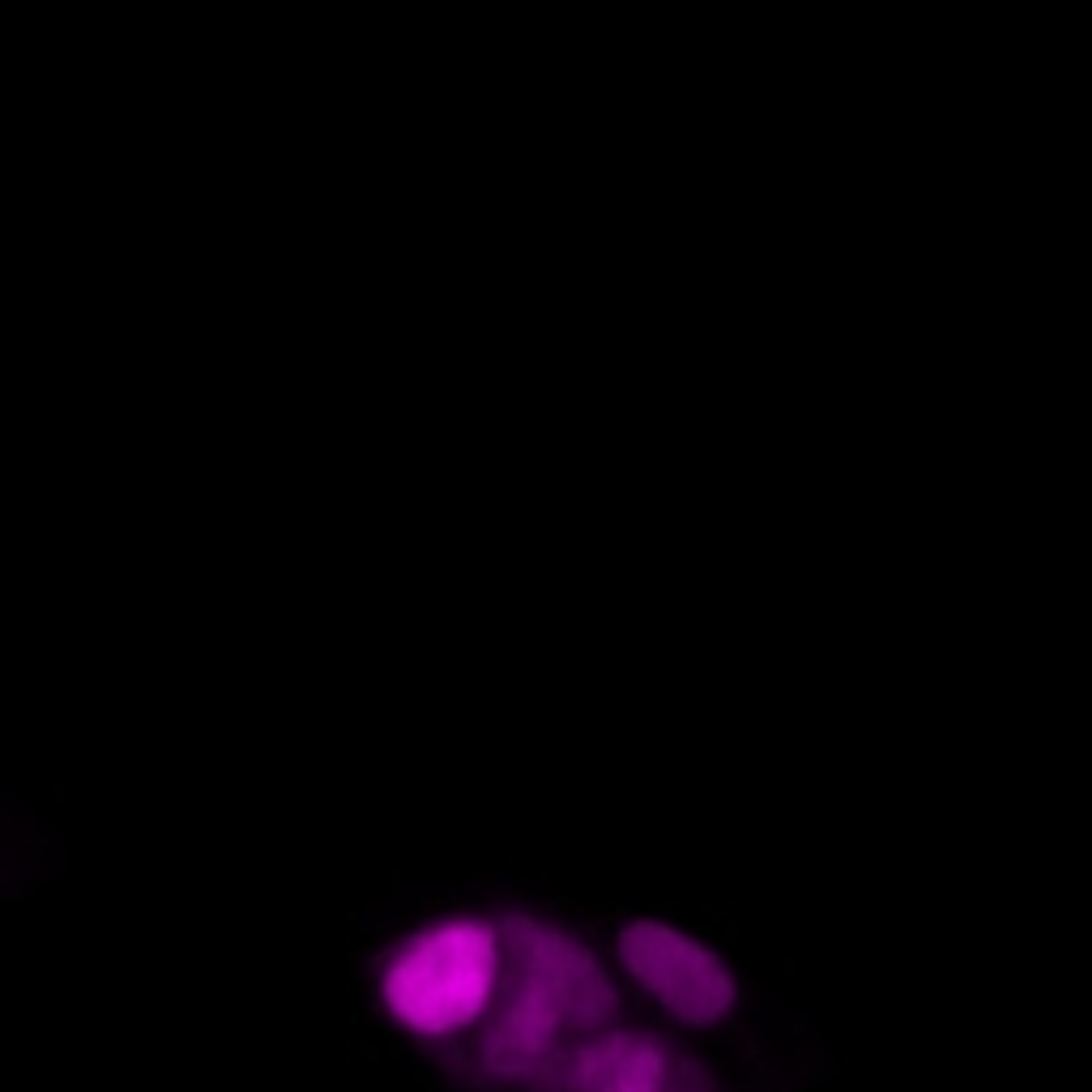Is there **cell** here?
I'll return each mask as SVG.
<instances>
[{
  "label": "cell",
  "mask_w": 1092,
  "mask_h": 1092,
  "mask_svg": "<svg viewBox=\"0 0 1092 1092\" xmlns=\"http://www.w3.org/2000/svg\"><path fill=\"white\" fill-rule=\"evenodd\" d=\"M500 931V981L478 1037V1067L496 1080H525L551 1067L563 1041L602 1033L615 1020V985L568 926L508 913Z\"/></svg>",
  "instance_id": "cell-1"
},
{
  "label": "cell",
  "mask_w": 1092,
  "mask_h": 1092,
  "mask_svg": "<svg viewBox=\"0 0 1092 1092\" xmlns=\"http://www.w3.org/2000/svg\"><path fill=\"white\" fill-rule=\"evenodd\" d=\"M500 981L496 922L456 913L402 939L380 973V999L414 1037H452L486 1015Z\"/></svg>",
  "instance_id": "cell-2"
},
{
  "label": "cell",
  "mask_w": 1092,
  "mask_h": 1092,
  "mask_svg": "<svg viewBox=\"0 0 1092 1092\" xmlns=\"http://www.w3.org/2000/svg\"><path fill=\"white\" fill-rule=\"evenodd\" d=\"M615 943L623 969L683 1025H717L734 1007V977L726 961L700 939L653 918H637L619 931Z\"/></svg>",
  "instance_id": "cell-3"
},
{
  "label": "cell",
  "mask_w": 1092,
  "mask_h": 1092,
  "mask_svg": "<svg viewBox=\"0 0 1092 1092\" xmlns=\"http://www.w3.org/2000/svg\"><path fill=\"white\" fill-rule=\"evenodd\" d=\"M551 1092H709L687 1054L649 1033H593L551 1063Z\"/></svg>",
  "instance_id": "cell-4"
}]
</instances>
